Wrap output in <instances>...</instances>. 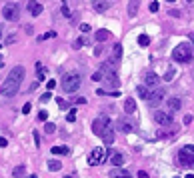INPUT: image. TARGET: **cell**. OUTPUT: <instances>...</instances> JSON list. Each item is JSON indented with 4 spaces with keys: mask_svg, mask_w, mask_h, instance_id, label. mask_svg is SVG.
Masks as SVG:
<instances>
[{
    "mask_svg": "<svg viewBox=\"0 0 194 178\" xmlns=\"http://www.w3.org/2000/svg\"><path fill=\"white\" fill-rule=\"evenodd\" d=\"M104 78H106L104 82L108 86H118V82H120V80H118V74H108V76H104Z\"/></svg>",
    "mask_w": 194,
    "mask_h": 178,
    "instance_id": "44dd1931",
    "label": "cell"
},
{
    "mask_svg": "<svg viewBox=\"0 0 194 178\" xmlns=\"http://www.w3.org/2000/svg\"><path fill=\"white\" fill-rule=\"evenodd\" d=\"M112 56H114V58L122 56V44H114V48H112Z\"/></svg>",
    "mask_w": 194,
    "mask_h": 178,
    "instance_id": "484cf974",
    "label": "cell"
},
{
    "mask_svg": "<svg viewBox=\"0 0 194 178\" xmlns=\"http://www.w3.org/2000/svg\"><path fill=\"white\" fill-rule=\"evenodd\" d=\"M186 178H194V174H186Z\"/></svg>",
    "mask_w": 194,
    "mask_h": 178,
    "instance_id": "f907efd6",
    "label": "cell"
},
{
    "mask_svg": "<svg viewBox=\"0 0 194 178\" xmlns=\"http://www.w3.org/2000/svg\"><path fill=\"white\" fill-rule=\"evenodd\" d=\"M0 146H2V148H6V146H8V140H6V138H4V136H2V138H0Z\"/></svg>",
    "mask_w": 194,
    "mask_h": 178,
    "instance_id": "f35d334b",
    "label": "cell"
},
{
    "mask_svg": "<svg viewBox=\"0 0 194 178\" xmlns=\"http://www.w3.org/2000/svg\"><path fill=\"white\" fill-rule=\"evenodd\" d=\"M54 36H56V32H54V30H50V32H46V34H42L40 38H42V40H48V38H54Z\"/></svg>",
    "mask_w": 194,
    "mask_h": 178,
    "instance_id": "4dcf8cb0",
    "label": "cell"
},
{
    "mask_svg": "<svg viewBox=\"0 0 194 178\" xmlns=\"http://www.w3.org/2000/svg\"><path fill=\"white\" fill-rule=\"evenodd\" d=\"M104 158H106V150L102 148V146H98V148H94L92 152H90L88 164H90V166H98V164L104 162Z\"/></svg>",
    "mask_w": 194,
    "mask_h": 178,
    "instance_id": "8992f818",
    "label": "cell"
},
{
    "mask_svg": "<svg viewBox=\"0 0 194 178\" xmlns=\"http://www.w3.org/2000/svg\"><path fill=\"white\" fill-rule=\"evenodd\" d=\"M192 122V114H186L184 116V124H190Z\"/></svg>",
    "mask_w": 194,
    "mask_h": 178,
    "instance_id": "ee69618b",
    "label": "cell"
},
{
    "mask_svg": "<svg viewBox=\"0 0 194 178\" xmlns=\"http://www.w3.org/2000/svg\"><path fill=\"white\" fill-rule=\"evenodd\" d=\"M74 112H76L74 108H72V110H68V116H66V120H68V122H74V120H76V114H74Z\"/></svg>",
    "mask_w": 194,
    "mask_h": 178,
    "instance_id": "f546056e",
    "label": "cell"
},
{
    "mask_svg": "<svg viewBox=\"0 0 194 178\" xmlns=\"http://www.w3.org/2000/svg\"><path fill=\"white\" fill-rule=\"evenodd\" d=\"M184 150H186V152H190V154H194V146H192V144H186Z\"/></svg>",
    "mask_w": 194,
    "mask_h": 178,
    "instance_id": "ab89813d",
    "label": "cell"
},
{
    "mask_svg": "<svg viewBox=\"0 0 194 178\" xmlns=\"http://www.w3.org/2000/svg\"><path fill=\"white\" fill-rule=\"evenodd\" d=\"M38 118H40L42 122H46V120H48V112H46V110H42V112H38Z\"/></svg>",
    "mask_w": 194,
    "mask_h": 178,
    "instance_id": "d6a6232c",
    "label": "cell"
},
{
    "mask_svg": "<svg viewBox=\"0 0 194 178\" xmlns=\"http://www.w3.org/2000/svg\"><path fill=\"white\" fill-rule=\"evenodd\" d=\"M124 110L128 112V114H132V112H136V102H134L132 98H126V102H124Z\"/></svg>",
    "mask_w": 194,
    "mask_h": 178,
    "instance_id": "ffe728a7",
    "label": "cell"
},
{
    "mask_svg": "<svg viewBox=\"0 0 194 178\" xmlns=\"http://www.w3.org/2000/svg\"><path fill=\"white\" fill-rule=\"evenodd\" d=\"M70 150H68V146H54L52 148V154H68Z\"/></svg>",
    "mask_w": 194,
    "mask_h": 178,
    "instance_id": "d4e9b609",
    "label": "cell"
},
{
    "mask_svg": "<svg viewBox=\"0 0 194 178\" xmlns=\"http://www.w3.org/2000/svg\"><path fill=\"white\" fill-rule=\"evenodd\" d=\"M62 16H66V18L70 16V8L66 6V4H62Z\"/></svg>",
    "mask_w": 194,
    "mask_h": 178,
    "instance_id": "836d02e7",
    "label": "cell"
},
{
    "mask_svg": "<svg viewBox=\"0 0 194 178\" xmlns=\"http://www.w3.org/2000/svg\"><path fill=\"white\" fill-rule=\"evenodd\" d=\"M144 82H146V86H156L160 82V78L156 76L154 72H146V76H144Z\"/></svg>",
    "mask_w": 194,
    "mask_h": 178,
    "instance_id": "5bb4252c",
    "label": "cell"
},
{
    "mask_svg": "<svg viewBox=\"0 0 194 178\" xmlns=\"http://www.w3.org/2000/svg\"><path fill=\"white\" fill-rule=\"evenodd\" d=\"M94 38L98 40V42H104V40H108V38H110V32L106 30V28H100V30L94 34Z\"/></svg>",
    "mask_w": 194,
    "mask_h": 178,
    "instance_id": "e0dca14e",
    "label": "cell"
},
{
    "mask_svg": "<svg viewBox=\"0 0 194 178\" xmlns=\"http://www.w3.org/2000/svg\"><path fill=\"white\" fill-rule=\"evenodd\" d=\"M166 104H168V108H170L172 112H176V110H180L182 102H180V98H176V96H170V98L166 100Z\"/></svg>",
    "mask_w": 194,
    "mask_h": 178,
    "instance_id": "7c38bea8",
    "label": "cell"
},
{
    "mask_svg": "<svg viewBox=\"0 0 194 178\" xmlns=\"http://www.w3.org/2000/svg\"><path fill=\"white\" fill-rule=\"evenodd\" d=\"M190 40H192V44H194V32H190Z\"/></svg>",
    "mask_w": 194,
    "mask_h": 178,
    "instance_id": "681fc988",
    "label": "cell"
},
{
    "mask_svg": "<svg viewBox=\"0 0 194 178\" xmlns=\"http://www.w3.org/2000/svg\"><path fill=\"white\" fill-rule=\"evenodd\" d=\"M154 120L158 122V124H162V126H170V124L174 122V118H172V112L156 110V112H154Z\"/></svg>",
    "mask_w": 194,
    "mask_h": 178,
    "instance_id": "52a82bcc",
    "label": "cell"
},
{
    "mask_svg": "<svg viewBox=\"0 0 194 178\" xmlns=\"http://www.w3.org/2000/svg\"><path fill=\"white\" fill-rule=\"evenodd\" d=\"M136 176H138V178H150L146 170H140V172H138V174H136Z\"/></svg>",
    "mask_w": 194,
    "mask_h": 178,
    "instance_id": "8d00e7d4",
    "label": "cell"
},
{
    "mask_svg": "<svg viewBox=\"0 0 194 178\" xmlns=\"http://www.w3.org/2000/svg\"><path fill=\"white\" fill-rule=\"evenodd\" d=\"M174 74H176V70H174V68H168V72L164 74V82H168V80H172V78H174Z\"/></svg>",
    "mask_w": 194,
    "mask_h": 178,
    "instance_id": "83f0119b",
    "label": "cell"
},
{
    "mask_svg": "<svg viewBox=\"0 0 194 178\" xmlns=\"http://www.w3.org/2000/svg\"><path fill=\"white\" fill-rule=\"evenodd\" d=\"M108 176H112V178H132V174L124 168H112Z\"/></svg>",
    "mask_w": 194,
    "mask_h": 178,
    "instance_id": "8fae6325",
    "label": "cell"
},
{
    "mask_svg": "<svg viewBox=\"0 0 194 178\" xmlns=\"http://www.w3.org/2000/svg\"><path fill=\"white\" fill-rule=\"evenodd\" d=\"M46 86H48V90H52V88L56 86V82H54V80H48V82H46Z\"/></svg>",
    "mask_w": 194,
    "mask_h": 178,
    "instance_id": "b9f144b4",
    "label": "cell"
},
{
    "mask_svg": "<svg viewBox=\"0 0 194 178\" xmlns=\"http://www.w3.org/2000/svg\"><path fill=\"white\" fill-rule=\"evenodd\" d=\"M56 102H58V106H60V108H64V106H66V102H64V100H62V98H58V100H56Z\"/></svg>",
    "mask_w": 194,
    "mask_h": 178,
    "instance_id": "7dc6e473",
    "label": "cell"
},
{
    "mask_svg": "<svg viewBox=\"0 0 194 178\" xmlns=\"http://www.w3.org/2000/svg\"><path fill=\"white\" fill-rule=\"evenodd\" d=\"M80 84H82V76L78 72H70L62 78V90L64 92H76L80 88Z\"/></svg>",
    "mask_w": 194,
    "mask_h": 178,
    "instance_id": "3957f363",
    "label": "cell"
},
{
    "mask_svg": "<svg viewBox=\"0 0 194 178\" xmlns=\"http://www.w3.org/2000/svg\"><path fill=\"white\" fill-rule=\"evenodd\" d=\"M32 136H34V142H36V146H38V142H40V136H38V132H32Z\"/></svg>",
    "mask_w": 194,
    "mask_h": 178,
    "instance_id": "60d3db41",
    "label": "cell"
},
{
    "mask_svg": "<svg viewBox=\"0 0 194 178\" xmlns=\"http://www.w3.org/2000/svg\"><path fill=\"white\" fill-rule=\"evenodd\" d=\"M76 104H86V98H84V96H80V98H76Z\"/></svg>",
    "mask_w": 194,
    "mask_h": 178,
    "instance_id": "bcb514c9",
    "label": "cell"
},
{
    "mask_svg": "<svg viewBox=\"0 0 194 178\" xmlns=\"http://www.w3.org/2000/svg\"><path fill=\"white\" fill-rule=\"evenodd\" d=\"M30 108H32V106H30V102H26V104L22 106V114H28V112H30Z\"/></svg>",
    "mask_w": 194,
    "mask_h": 178,
    "instance_id": "d590c367",
    "label": "cell"
},
{
    "mask_svg": "<svg viewBox=\"0 0 194 178\" xmlns=\"http://www.w3.org/2000/svg\"><path fill=\"white\" fill-rule=\"evenodd\" d=\"M60 168H62V162H60V160H48V170L56 172V170H60Z\"/></svg>",
    "mask_w": 194,
    "mask_h": 178,
    "instance_id": "7402d4cb",
    "label": "cell"
},
{
    "mask_svg": "<svg viewBox=\"0 0 194 178\" xmlns=\"http://www.w3.org/2000/svg\"><path fill=\"white\" fill-rule=\"evenodd\" d=\"M102 140H104V144H112L114 142V128H108V130L104 132V136H102Z\"/></svg>",
    "mask_w": 194,
    "mask_h": 178,
    "instance_id": "d6986e66",
    "label": "cell"
},
{
    "mask_svg": "<svg viewBox=\"0 0 194 178\" xmlns=\"http://www.w3.org/2000/svg\"><path fill=\"white\" fill-rule=\"evenodd\" d=\"M80 30H82V32H90V26L88 24H82V26H80Z\"/></svg>",
    "mask_w": 194,
    "mask_h": 178,
    "instance_id": "f6af8a7d",
    "label": "cell"
},
{
    "mask_svg": "<svg viewBox=\"0 0 194 178\" xmlns=\"http://www.w3.org/2000/svg\"><path fill=\"white\" fill-rule=\"evenodd\" d=\"M118 130L128 134V132H132V130H134V126H132L130 122H126V120H120V122H118Z\"/></svg>",
    "mask_w": 194,
    "mask_h": 178,
    "instance_id": "ac0fdd59",
    "label": "cell"
},
{
    "mask_svg": "<svg viewBox=\"0 0 194 178\" xmlns=\"http://www.w3.org/2000/svg\"><path fill=\"white\" fill-rule=\"evenodd\" d=\"M94 54H96V56H100V54H102V46L96 48V50H94Z\"/></svg>",
    "mask_w": 194,
    "mask_h": 178,
    "instance_id": "c3c4849f",
    "label": "cell"
},
{
    "mask_svg": "<svg viewBox=\"0 0 194 178\" xmlns=\"http://www.w3.org/2000/svg\"><path fill=\"white\" fill-rule=\"evenodd\" d=\"M54 130H56V126H54L52 122H46V124H44V132H46V134H52Z\"/></svg>",
    "mask_w": 194,
    "mask_h": 178,
    "instance_id": "f1b7e54d",
    "label": "cell"
},
{
    "mask_svg": "<svg viewBox=\"0 0 194 178\" xmlns=\"http://www.w3.org/2000/svg\"><path fill=\"white\" fill-rule=\"evenodd\" d=\"M24 76H26V70H24L22 64H20V66H14L12 70H10L8 78L4 80V84H2V96L4 98H12V96L18 92Z\"/></svg>",
    "mask_w": 194,
    "mask_h": 178,
    "instance_id": "6da1fadb",
    "label": "cell"
},
{
    "mask_svg": "<svg viewBox=\"0 0 194 178\" xmlns=\"http://www.w3.org/2000/svg\"><path fill=\"white\" fill-rule=\"evenodd\" d=\"M136 94L140 96V98H144V100H148L150 96H152V92L148 90V86H138V88H136Z\"/></svg>",
    "mask_w": 194,
    "mask_h": 178,
    "instance_id": "2e32d148",
    "label": "cell"
},
{
    "mask_svg": "<svg viewBox=\"0 0 194 178\" xmlns=\"http://www.w3.org/2000/svg\"><path fill=\"white\" fill-rule=\"evenodd\" d=\"M26 178H36V176H26Z\"/></svg>",
    "mask_w": 194,
    "mask_h": 178,
    "instance_id": "f5cc1de1",
    "label": "cell"
},
{
    "mask_svg": "<svg viewBox=\"0 0 194 178\" xmlns=\"http://www.w3.org/2000/svg\"><path fill=\"white\" fill-rule=\"evenodd\" d=\"M178 162L182 164V166H194V154H190V152H186L184 148L178 152Z\"/></svg>",
    "mask_w": 194,
    "mask_h": 178,
    "instance_id": "ba28073f",
    "label": "cell"
},
{
    "mask_svg": "<svg viewBox=\"0 0 194 178\" xmlns=\"http://www.w3.org/2000/svg\"><path fill=\"white\" fill-rule=\"evenodd\" d=\"M110 162H112V166H114V168H120V166L124 164V154H122V152H116V150H112V152H110Z\"/></svg>",
    "mask_w": 194,
    "mask_h": 178,
    "instance_id": "30bf717a",
    "label": "cell"
},
{
    "mask_svg": "<svg viewBox=\"0 0 194 178\" xmlns=\"http://www.w3.org/2000/svg\"><path fill=\"white\" fill-rule=\"evenodd\" d=\"M96 12H106V10L110 8V2H102V0H96V2L92 4Z\"/></svg>",
    "mask_w": 194,
    "mask_h": 178,
    "instance_id": "9a60e30c",
    "label": "cell"
},
{
    "mask_svg": "<svg viewBox=\"0 0 194 178\" xmlns=\"http://www.w3.org/2000/svg\"><path fill=\"white\" fill-rule=\"evenodd\" d=\"M138 44H140V46H148V44H150V38H148L146 34H140V36H138Z\"/></svg>",
    "mask_w": 194,
    "mask_h": 178,
    "instance_id": "4316f807",
    "label": "cell"
},
{
    "mask_svg": "<svg viewBox=\"0 0 194 178\" xmlns=\"http://www.w3.org/2000/svg\"><path fill=\"white\" fill-rule=\"evenodd\" d=\"M2 16L4 20H8V22H14V20H18L20 16V6L16 2H8L2 6Z\"/></svg>",
    "mask_w": 194,
    "mask_h": 178,
    "instance_id": "277c9868",
    "label": "cell"
},
{
    "mask_svg": "<svg viewBox=\"0 0 194 178\" xmlns=\"http://www.w3.org/2000/svg\"><path fill=\"white\" fill-rule=\"evenodd\" d=\"M12 174H14V178H22V176L26 174V166H24V164H20V166H16V168H14V172H12Z\"/></svg>",
    "mask_w": 194,
    "mask_h": 178,
    "instance_id": "603a6c76",
    "label": "cell"
},
{
    "mask_svg": "<svg viewBox=\"0 0 194 178\" xmlns=\"http://www.w3.org/2000/svg\"><path fill=\"white\" fill-rule=\"evenodd\" d=\"M162 98H164V90H162V88H158V90H154L152 96H150V98H148L146 102H148V106L156 108V106H158L160 102H162Z\"/></svg>",
    "mask_w": 194,
    "mask_h": 178,
    "instance_id": "9c48e42d",
    "label": "cell"
},
{
    "mask_svg": "<svg viewBox=\"0 0 194 178\" xmlns=\"http://www.w3.org/2000/svg\"><path fill=\"white\" fill-rule=\"evenodd\" d=\"M82 44H86V38H84V36H82V38H78V40H76V48H80Z\"/></svg>",
    "mask_w": 194,
    "mask_h": 178,
    "instance_id": "74e56055",
    "label": "cell"
},
{
    "mask_svg": "<svg viewBox=\"0 0 194 178\" xmlns=\"http://www.w3.org/2000/svg\"><path fill=\"white\" fill-rule=\"evenodd\" d=\"M192 54H194V48L190 44H186V42H182V44L174 46V50H172V58H174V62H190L192 60Z\"/></svg>",
    "mask_w": 194,
    "mask_h": 178,
    "instance_id": "7a4b0ae2",
    "label": "cell"
},
{
    "mask_svg": "<svg viewBox=\"0 0 194 178\" xmlns=\"http://www.w3.org/2000/svg\"><path fill=\"white\" fill-rule=\"evenodd\" d=\"M136 12H138V0H134V2L128 4V14H130V16H136Z\"/></svg>",
    "mask_w": 194,
    "mask_h": 178,
    "instance_id": "cb8c5ba5",
    "label": "cell"
},
{
    "mask_svg": "<svg viewBox=\"0 0 194 178\" xmlns=\"http://www.w3.org/2000/svg\"><path fill=\"white\" fill-rule=\"evenodd\" d=\"M102 78H104V74H102V72H94L92 74V80H96V82H100Z\"/></svg>",
    "mask_w": 194,
    "mask_h": 178,
    "instance_id": "1f68e13d",
    "label": "cell"
},
{
    "mask_svg": "<svg viewBox=\"0 0 194 178\" xmlns=\"http://www.w3.org/2000/svg\"><path fill=\"white\" fill-rule=\"evenodd\" d=\"M28 10H30V14L32 16H38V14H42V4L40 2H28Z\"/></svg>",
    "mask_w": 194,
    "mask_h": 178,
    "instance_id": "4fadbf2b",
    "label": "cell"
},
{
    "mask_svg": "<svg viewBox=\"0 0 194 178\" xmlns=\"http://www.w3.org/2000/svg\"><path fill=\"white\" fill-rule=\"evenodd\" d=\"M50 98H52V94H50V92H46L44 96H42V102H48V100H50Z\"/></svg>",
    "mask_w": 194,
    "mask_h": 178,
    "instance_id": "7bdbcfd3",
    "label": "cell"
},
{
    "mask_svg": "<svg viewBox=\"0 0 194 178\" xmlns=\"http://www.w3.org/2000/svg\"><path fill=\"white\" fill-rule=\"evenodd\" d=\"M64 178H76V176H64Z\"/></svg>",
    "mask_w": 194,
    "mask_h": 178,
    "instance_id": "816d5d0a",
    "label": "cell"
},
{
    "mask_svg": "<svg viewBox=\"0 0 194 178\" xmlns=\"http://www.w3.org/2000/svg\"><path fill=\"white\" fill-rule=\"evenodd\" d=\"M158 8H160L158 2H152V4H150V12H158Z\"/></svg>",
    "mask_w": 194,
    "mask_h": 178,
    "instance_id": "e575fe53",
    "label": "cell"
},
{
    "mask_svg": "<svg viewBox=\"0 0 194 178\" xmlns=\"http://www.w3.org/2000/svg\"><path fill=\"white\" fill-rule=\"evenodd\" d=\"M112 126V124L108 122V118H106V116H100V118H96V120L92 122V132L96 134V136H104V132L106 130H108V128Z\"/></svg>",
    "mask_w": 194,
    "mask_h": 178,
    "instance_id": "5b68a950",
    "label": "cell"
}]
</instances>
